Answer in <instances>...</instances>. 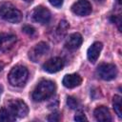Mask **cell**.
Here are the masks:
<instances>
[{"label": "cell", "instance_id": "1", "mask_svg": "<svg viewBox=\"0 0 122 122\" xmlns=\"http://www.w3.org/2000/svg\"><path fill=\"white\" fill-rule=\"evenodd\" d=\"M55 89H56V86L54 82L50 80H42L34 88L31 93V97L35 102L44 101L53 95Z\"/></svg>", "mask_w": 122, "mask_h": 122}, {"label": "cell", "instance_id": "2", "mask_svg": "<svg viewBox=\"0 0 122 122\" xmlns=\"http://www.w3.org/2000/svg\"><path fill=\"white\" fill-rule=\"evenodd\" d=\"M28 76H29V71L27 68L21 65H17L10 70L8 78L12 86L23 87L28 80Z\"/></svg>", "mask_w": 122, "mask_h": 122}, {"label": "cell", "instance_id": "3", "mask_svg": "<svg viewBox=\"0 0 122 122\" xmlns=\"http://www.w3.org/2000/svg\"><path fill=\"white\" fill-rule=\"evenodd\" d=\"M0 16L4 20L14 24L20 22L22 19L21 11L10 3H3L0 5Z\"/></svg>", "mask_w": 122, "mask_h": 122}, {"label": "cell", "instance_id": "4", "mask_svg": "<svg viewBox=\"0 0 122 122\" xmlns=\"http://www.w3.org/2000/svg\"><path fill=\"white\" fill-rule=\"evenodd\" d=\"M8 106H9L8 107L9 112L15 118L16 117H19V118L25 117V116H27V114L29 112L28 105L20 99H13V100L9 101Z\"/></svg>", "mask_w": 122, "mask_h": 122}, {"label": "cell", "instance_id": "5", "mask_svg": "<svg viewBox=\"0 0 122 122\" xmlns=\"http://www.w3.org/2000/svg\"><path fill=\"white\" fill-rule=\"evenodd\" d=\"M96 73L101 79L110 81V80H112L115 78V76L117 74V69H116L115 65H113V64L103 63L98 66V68L96 70Z\"/></svg>", "mask_w": 122, "mask_h": 122}, {"label": "cell", "instance_id": "6", "mask_svg": "<svg viewBox=\"0 0 122 122\" xmlns=\"http://www.w3.org/2000/svg\"><path fill=\"white\" fill-rule=\"evenodd\" d=\"M31 17H32L33 21H35L37 23L47 24L51 20V12L47 8H45L43 6H38L32 10Z\"/></svg>", "mask_w": 122, "mask_h": 122}, {"label": "cell", "instance_id": "7", "mask_svg": "<svg viewBox=\"0 0 122 122\" xmlns=\"http://www.w3.org/2000/svg\"><path fill=\"white\" fill-rule=\"evenodd\" d=\"M71 11L79 16H87L92 12V5L88 0H78L71 6Z\"/></svg>", "mask_w": 122, "mask_h": 122}, {"label": "cell", "instance_id": "8", "mask_svg": "<svg viewBox=\"0 0 122 122\" xmlns=\"http://www.w3.org/2000/svg\"><path fill=\"white\" fill-rule=\"evenodd\" d=\"M50 50V47L45 42H40L36 44L29 52V57L31 61L37 62L43 55H45Z\"/></svg>", "mask_w": 122, "mask_h": 122}, {"label": "cell", "instance_id": "9", "mask_svg": "<svg viewBox=\"0 0 122 122\" xmlns=\"http://www.w3.org/2000/svg\"><path fill=\"white\" fill-rule=\"evenodd\" d=\"M64 67V61L60 57H53L46 61L42 68L45 71L50 72V73H54L59 71H61Z\"/></svg>", "mask_w": 122, "mask_h": 122}, {"label": "cell", "instance_id": "10", "mask_svg": "<svg viewBox=\"0 0 122 122\" xmlns=\"http://www.w3.org/2000/svg\"><path fill=\"white\" fill-rule=\"evenodd\" d=\"M16 36L10 33H0V51H7L13 47Z\"/></svg>", "mask_w": 122, "mask_h": 122}, {"label": "cell", "instance_id": "11", "mask_svg": "<svg viewBox=\"0 0 122 122\" xmlns=\"http://www.w3.org/2000/svg\"><path fill=\"white\" fill-rule=\"evenodd\" d=\"M83 42V38L81 36L80 33L78 32H74V33H71V35H69V37L66 39V42H65V47L69 50H76L78 49L81 44Z\"/></svg>", "mask_w": 122, "mask_h": 122}, {"label": "cell", "instance_id": "12", "mask_svg": "<svg viewBox=\"0 0 122 122\" xmlns=\"http://www.w3.org/2000/svg\"><path fill=\"white\" fill-rule=\"evenodd\" d=\"M103 45L101 42H94L89 49L87 51V56L90 62L92 63H95L100 55V52L102 51Z\"/></svg>", "mask_w": 122, "mask_h": 122}, {"label": "cell", "instance_id": "13", "mask_svg": "<svg viewBox=\"0 0 122 122\" xmlns=\"http://www.w3.org/2000/svg\"><path fill=\"white\" fill-rule=\"evenodd\" d=\"M62 83L66 88L72 89V88L78 87L82 83V78L77 73H71V74H67L64 76Z\"/></svg>", "mask_w": 122, "mask_h": 122}, {"label": "cell", "instance_id": "14", "mask_svg": "<svg viewBox=\"0 0 122 122\" xmlns=\"http://www.w3.org/2000/svg\"><path fill=\"white\" fill-rule=\"evenodd\" d=\"M93 115L97 121H102V122L112 121V116H111L110 111L105 106L97 107L93 112Z\"/></svg>", "mask_w": 122, "mask_h": 122}, {"label": "cell", "instance_id": "15", "mask_svg": "<svg viewBox=\"0 0 122 122\" xmlns=\"http://www.w3.org/2000/svg\"><path fill=\"white\" fill-rule=\"evenodd\" d=\"M14 119H15V117L12 116V114L9 112V110H7L5 108L0 109V121L10 122V121H13Z\"/></svg>", "mask_w": 122, "mask_h": 122}, {"label": "cell", "instance_id": "16", "mask_svg": "<svg viewBox=\"0 0 122 122\" xmlns=\"http://www.w3.org/2000/svg\"><path fill=\"white\" fill-rule=\"evenodd\" d=\"M113 110L115 113L117 114L118 117H122V112H121V97L119 95H114L113 96Z\"/></svg>", "mask_w": 122, "mask_h": 122}, {"label": "cell", "instance_id": "17", "mask_svg": "<svg viewBox=\"0 0 122 122\" xmlns=\"http://www.w3.org/2000/svg\"><path fill=\"white\" fill-rule=\"evenodd\" d=\"M68 29H69V23L66 20H61L59 22V25H58V28H57V32L61 35H63L67 32Z\"/></svg>", "mask_w": 122, "mask_h": 122}, {"label": "cell", "instance_id": "18", "mask_svg": "<svg viewBox=\"0 0 122 122\" xmlns=\"http://www.w3.org/2000/svg\"><path fill=\"white\" fill-rule=\"evenodd\" d=\"M67 105L69 106L70 109L73 110V109H76V108L78 107L79 103H78V100H77L75 97H73V96H69V97L67 98Z\"/></svg>", "mask_w": 122, "mask_h": 122}, {"label": "cell", "instance_id": "19", "mask_svg": "<svg viewBox=\"0 0 122 122\" xmlns=\"http://www.w3.org/2000/svg\"><path fill=\"white\" fill-rule=\"evenodd\" d=\"M60 119H61V115L59 112H53L48 116V120L50 122H56V121H59Z\"/></svg>", "mask_w": 122, "mask_h": 122}, {"label": "cell", "instance_id": "20", "mask_svg": "<svg viewBox=\"0 0 122 122\" xmlns=\"http://www.w3.org/2000/svg\"><path fill=\"white\" fill-rule=\"evenodd\" d=\"M22 30H23V32H25V33H27V34H29V35H32V34H34V32H35L34 28L31 27V26H29V25L24 26V27L22 28Z\"/></svg>", "mask_w": 122, "mask_h": 122}, {"label": "cell", "instance_id": "21", "mask_svg": "<svg viewBox=\"0 0 122 122\" xmlns=\"http://www.w3.org/2000/svg\"><path fill=\"white\" fill-rule=\"evenodd\" d=\"M74 120L75 121H86L87 120V117L86 115L84 114V112H77L74 115Z\"/></svg>", "mask_w": 122, "mask_h": 122}, {"label": "cell", "instance_id": "22", "mask_svg": "<svg viewBox=\"0 0 122 122\" xmlns=\"http://www.w3.org/2000/svg\"><path fill=\"white\" fill-rule=\"evenodd\" d=\"M49 2H50L52 6H54V7H56V8H59V7H61V6L63 5L64 0H49Z\"/></svg>", "mask_w": 122, "mask_h": 122}, {"label": "cell", "instance_id": "23", "mask_svg": "<svg viewBox=\"0 0 122 122\" xmlns=\"http://www.w3.org/2000/svg\"><path fill=\"white\" fill-rule=\"evenodd\" d=\"M3 68H4V64L0 61V71H2V69H3Z\"/></svg>", "mask_w": 122, "mask_h": 122}, {"label": "cell", "instance_id": "24", "mask_svg": "<svg viewBox=\"0 0 122 122\" xmlns=\"http://www.w3.org/2000/svg\"><path fill=\"white\" fill-rule=\"evenodd\" d=\"M94 1H96V2H98V3H103L105 0H94Z\"/></svg>", "mask_w": 122, "mask_h": 122}, {"label": "cell", "instance_id": "25", "mask_svg": "<svg viewBox=\"0 0 122 122\" xmlns=\"http://www.w3.org/2000/svg\"><path fill=\"white\" fill-rule=\"evenodd\" d=\"M23 1H25V2H28V3H31L33 0H23Z\"/></svg>", "mask_w": 122, "mask_h": 122}, {"label": "cell", "instance_id": "26", "mask_svg": "<svg viewBox=\"0 0 122 122\" xmlns=\"http://www.w3.org/2000/svg\"><path fill=\"white\" fill-rule=\"evenodd\" d=\"M117 2H118L119 4H121V0H117Z\"/></svg>", "mask_w": 122, "mask_h": 122}, {"label": "cell", "instance_id": "27", "mask_svg": "<svg viewBox=\"0 0 122 122\" xmlns=\"http://www.w3.org/2000/svg\"><path fill=\"white\" fill-rule=\"evenodd\" d=\"M0 93H1V91H0Z\"/></svg>", "mask_w": 122, "mask_h": 122}]
</instances>
